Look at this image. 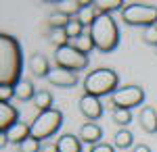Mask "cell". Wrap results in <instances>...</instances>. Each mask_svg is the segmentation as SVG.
<instances>
[{"instance_id":"30","label":"cell","mask_w":157,"mask_h":152,"mask_svg":"<svg viewBox=\"0 0 157 152\" xmlns=\"http://www.w3.org/2000/svg\"><path fill=\"white\" fill-rule=\"evenodd\" d=\"M90 152H115V146H109V144H97V146H92Z\"/></svg>"},{"instance_id":"25","label":"cell","mask_w":157,"mask_h":152,"mask_svg":"<svg viewBox=\"0 0 157 152\" xmlns=\"http://www.w3.org/2000/svg\"><path fill=\"white\" fill-rule=\"evenodd\" d=\"M69 17H65V15H61V13H55V15H50L48 17V25L50 29H65L67 25H69Z\"/></svg>"},{"instance_id":"23","label":"cell","mask_w":157,"mask_h":152,"mask_svg":"<svg viewBox=\"0 0 157 152\" xmlns=\"http://www.w3.org/2000/svg\"><path fill=\"white\" fill-rule=\"evenodd\" d=\"M48 40H50V42H52L57 48L67 46V44H69V38H67V31H65V29H50Z\"/></svg>"},{"instance_id":"6","label":"cell","mask_w":157,"mask_h":152,"mask_svg":"<svg viewBox=\"0 0 157 152\" xmlns=\"http://www.w3.org/2000/svg\"><path fill=\"white\" fill-rule=\"evenodd\" d=\"M55 63H57V69L80 73L88 67V54H82L80 50L67 44V46H61L55 50Z\"/></svg>"},{"instance_id":"7","label":"cell","mask_w":157,"mask_h":152,"mask_svg":"<svg viewBox=\"0 0 157 152\" xmlns=\"http://www.w3.org/2000/svg\"><path fill=\"white\" fill-rule=\"evenodd\" d=\"M143 102H145V90L140 85H124L111 96L113 108H124V110H132L134 106H140Z\"/></svg>"},{"instance_id":"11","label":"cell","mask_w":157,"mask_h":152,"mask_svg":"<svg viewBox=\"0 0 157 152\" xmlns=\"http://www.w3.org/2000/svg\"><path fill=\"white\" fill-rule=\"evenodd\" d=\"M27 67H29V71H32V75L38 77V79H42V77L48 79V75L52 73V71H50L48 60H46V56H42L40 52L32 54V59H29V63H27Z\"/></svg>"},{"instance_id":"19","label":"cell","mask_w":157,"mask_h":152,"mask_svg":"<svg viewBox=\"0 0 157 152\" xmlns=\"http://www.w3.org/2000/svg\"><path fill=\"white\" fill-rule=\"evenodd\" d=\"M97 17H98V13H97V9H94V6H92V2H88V4H86L84 9H82V11H80V15H78V17H75V19H78V21H80V23L84 25H88V27H92V23H94V21H97Z\"/></svg>"},{"instance_id":"20","label":"cell","mask_w":157,"mask_h":152,"mask_svg":"<svg viewBox=\"0 0 157 152\" xmlns=\"http://www.w3.org/2000/svg\"><path fill=\"white\" fill-rule=\"evenodd\" d=\"M132 144H134L132 131H128V129H120V131L115 133V142H113L115 148H120V150H128V148H132Z\"/></svg>"},{"instance_id":"14","label":"cell","mask_w":157,"mask_h":152,"mask_svg":"<svg viewBox=\"0 0 157 152\" xmlns=\"http://www.w3.org/2000/svg\"><path fill=\"white\" fill-rule=\"evenodd\" d=\"M138 121H140V127L147 133H157V110L153 106H145L138 115Z\"/></svg>"},{"instance_id":"5","label":"cell","mask_w":157,"mask_h":152,"mask_svg":"<svg viewBox=\"0 0 157 152\" xmlns=\"http://www.w3.org/2000/svg\"><path fill=\"white\" fill-rule=\"evenodd\" d=\"M63 127V113L59 108H50L46 113H38L32 121V138L34 140H48Z\"/></svg>"},{"instance_id":"18","label":"cell","mask_w":157,"mask_h":152,"mask_svg":"<svg viewBox=\"0 0 157 152\" xmlns=\"http://www.w3.org/2000/svg\"><path fill=\"white\" fill-rule=\"evenodd\" d=\"M92 6L97 9L98 15H111V13H115V11H124V2L121 0H94L92 2Z\"/></svg>"},{"instance_id":"17","label":"cell","mask_w":157,"mask_h":152,"mask_svg":"<svg viewBox=\"0 0 157 152\" xmlns=\"http://www.w3.org/2000/svg\"><path fill=\"white\" fill-rule=\"evenodd\" d=\"M59 152H82V140L75 138L73 133H63L57 140Z\"/></svg>"},{"instance_id":"10","label":"cell","mask_w":157,"mask_h":152,"mask_svg":"<svg viewBox=\"0 0 157 152\" xmlns=\"http://www.w3.org/2000/svg\"><path fill=\"white\" fill-rule=\"evenodd\" d=\"M2 136L6 138V142L21 146L25 140L32 138V125H27V123H17V125H13L6 133H2Z\"/></svg>"},{"instance_id":"24","label":"cell","mask_w":157,"mask_h":152,"mask_svg":"<svg viewBox=\"0 0 157 152\" xmlns=\"http://www.w3.org/2000/svg\"><path fill=\"white\" fill-rule=\"evenodd\" d=\"M113 121L120 127H128L132 123V113L130 110H124V108H113Z\"/></svg>"},{"instance_id":"1","label":"cell","mask_w":157,"mask_h":152,"mask_svg":"<svg viewBox=\"0 0 157 152\" xmlns=\"http://www.w3.org/2000/svg\"><path fill=\"white\" fill-rule=\"evenodd\" d=\"M23 73V54L21 44L15 35L0 34V85L15 88L21 81Z\"/></svg>"},{"instance_id":"27","label":"cell","mask_w":157,"mask_h":152,"mask_svg":"<svg viewBox=\"0 0 157 152\" xmlns=\"http://www.w3.org/2000/svg\"><path fill=\"white\" fill-rule=\"evenodd\" d=\"M143 42L149 44V46H157V25L147 27V29H145V34H143Z\"/></svg>"},{"instance_id":"13","label":"cell","mask_w":157,"mask_h":152,"mask_svg":"<svg viewBox=\"0 0 157 152\" xmlns=\"http://www.w3.org/2000/svg\"><path fill=\"white\" fill-rule=\"evenodd\" d=\"M80 140L84 144H90V146H97L101 144V138H103V129L98 127L97 123H84L82 129H80Z\"/></svg>"},{"instance_id":"21","label":"cell","mask_w":157,"mask_h":152,"mask_svg":"<svg viewBox=\"0 0 157 152\" xmlns=\"http://www.w3.org/2000/svg\"><path fill=\"white\" fill-rule=\"evenodd\" d=\"M69 46H73L75 50H80L82 54H88V52L94 48V42H92L90 34H84V35H80V38H75V40H69Z\"/></svg>"},{"instance_id":"16","label":"cell","mask_w":157,"mask_h":152,"mask_svg":"<svg viewBox=\"0 0 157 152\" xmlns=\"http://www.w3.org/2000/svg\"><path fill=\"white\" fill-rule=\"evenodd\" d=\"M36 88L29 79H21V81L15 85V98L19 102H27V100H34L36 98Z\"/></svg>"},{"instance_id":"3","label":"cell","mask_w":157,"mask_h":152,"mask_svg":"<svg viewBox=\"0 0 157 152\" xmlns=\"http://www.w3.org/2000/svg\"><path fill=\"white\" fill-rule=\"evenodd\" d=\"M120 75L113 69L107 67H101L94 69L92 73H88L84 79V90L88 96H94V98H103V96H113L120 88Z\"/></svg>"},{"instance_id":"4","label":"cell","mask_w":157,"mask_h":152,"mask_svg":"<svg viewBox=\"0 0 157 152\" xmlns=\"http://www.w3.org/2000/svg\"><path fill=\"white\" fill-rule=\"evenodd\" d=\"M121 21L130 27H153L157 25V6L155 4H145V2H132L126 4L120 13Z\"/></svg>"},{"instance_id":"29","label":"cell","mask_w":157,"mask_h":152,"mask_svg":"<svg viewBox=\"0 0 157 152\" xmlns=\"http://www.w3.org/2000/svg\"><path fill=\"white\" fill-rule=\"evenodd\" d=\"M11 98H15V88H11V85H0V100L2 102H11Z\"/></svg>"},{"instance_id":"26","label":"cell","mask_w":157,"mask_h":152,"mask_svg":"<svg viewBox=\"0 0 157 152\" xmlns=\"http://www.w3.org/2000/svg\"><path fill=\"white\" fill-rule=\"evenodd\" d=\"M65 31H67V38H69V40H75V38L84 35V25L80 23L78 19H71V21H69V25L65 27Z\"/></svg>"},{"instance_id":"15","label":"cell","mask_w":157,"mask_h":152,"mask_svg":"<svg viewBox=\"0 0 157 152\" xmlns=\"http://www.w3.org/2000/svg\"><path fill=\"white\" fill-rule=\"evenodd\" d=\"M88 2H80V0H59L57 2V13H61V15H65V17H78L80 15V11L84 9Z\"/></svg>"},{"instance_id":"32","label":"cell","mask_w":157,"mask_h":152,"mask_svg":"<svg viewBox=\"0 0 157 152\" xmlns=\"http://www.w3.org/2000/svg\"><path fill=\"white\" fill-rule=\"evenodd\" d=\"M132 152H151V148H149V146H145V144H138V146H134Z\"/></svg>"},{"instance_id":"31","label":"cell","mask_w":157,"mask_h":152,"mask_svg":"<svg viewBox=\"0 0 157 152\" xmlns=\"http://www.w3.org/2000/svg\"><path fill=\"white\" fill-rule=\"evenodd\" d=\"M40 152H59V146H57V142H42Z\"/></svg>"},{"instance_id":"12","label":"cell","mask_w":157,"mask_h":152,"mask_svg":"<svg viewBox=\"0 0 157 152\" xmlns=\"http://www.w3.org/2000/svg\"><path fill=\"white\" fill-rule=\"evenodd\" d=\"M48 81L52 85H59V88H73V85H78V73H71V71H65V69H55L48 75Z\"/></svg>"},{"instance_id":"28","label":"cell","mask_w":157,"mask_h":152,"mask_svg":"<svg viewBox=\"0 0 157 152\" xmlns=\"http://www.w3.org/2000/svg\"><path fill=\"white\" fill-rule=\"evenodd\" d=\"M42 150V146H40V142L34 140V138H29V140H25L21 146H19V152H40Z\"/></svg>"},{"instance_id":"2","label":"cell","mask_w":157,"mask_h":152,"mask_svg":"<svg viewBox=\"0 0 157 152\" xmlns=\"http://www.w3.org/2000/svg\"><path fill=\"white\" fill-rule=\"evenodd\" d=\"M90 38H92L94 48L98 52H103V54L113 52L120 44V29H117V23L113 21V17L111 15H98L97 21L90 27Z\"/></svg>"},{"instance_id":"8","label":"cell","mask_w":157,"mask_h":152,"mask_svg":"<svg viewBox=\"0 0 157 152\" xmlns=\"http://www.w3.org/2000/svg\"><path fill=\"white\" fill-rule=\"evenodd\" d=\"M78 106H80V113H82L90 123L103 117V104H101V98H94V96L84 94V96L80 98Z\"/></svg>"},{"instance_id":"9","label":"cell","mask_w":157,"mask_h":152,"mask_svg":"<svg viewBox=\"0 0 157 152\" xmlns=\"http://www.w3.org/2000/svg\"><path fill=\"white\" fill-rule=\"evenodd\" d=\"M19 113H17V108L11 106V102H0V131L2 133H6L13 125H17L19 121Z\"/></svg>"},{"instance_id":"22","label":"cell","mask_w":157,"mask_h":152,"mask_svg":"<svg viewBox=\"0 0 157 152\" xmlns=\"http://www.w3.org/2000/svg\"><path fill=\"white\" fill-rule=\"evenodd\" d=\"M34 106L38 108V113H46L52 108V94L50 92H38L34 98Z\"/></svg>"}]
</instances>
